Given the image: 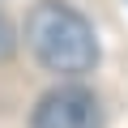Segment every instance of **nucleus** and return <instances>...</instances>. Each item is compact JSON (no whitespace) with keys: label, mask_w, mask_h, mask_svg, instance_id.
Instances as JSON below:
<instances>
[{"label":"nucleus","mask_w":128,"mask_h":128,"mask_svg":"<svg viewBox=\"0 0 128 128\" xmlns=\"http://www.w3.org/2000/svg\"><path fill=\"white\" fill-rule=\"evenodd\" d=\"M26 47L47 73L60 77H86L98 64V38L94 26L64 0H43L26 17Z\"/></svg>","instance_id":"nucleus-1"},{"label":"nucleus","mask_w":128,"mask_h":128,"mask_svg":"<svg viewBox=\"0 0 128 128\" xmlns=\"http://www.w3.org/2000/svg\"><path fill=\"white\" fill-rule=\"evenodd\" d=\"M30 128H102V107L86 86H56L34 102Z\"/></svg>","instance_id":"nucleus-2"},{"label":"nucleus","mask_w":128,"mask_h":128,"mask_svg":"<svg viewBox=\"0 0 128 128\" xmlns=\"http://www.w3.org/2000/svg\"><path fill=\"white\" fill-rule=\"evenodd\" d=\"M13 51H17V34H13L9 17L0 13V64H4V60H13Z\"/></svg>","instance_id":"nucleus-3"}]
</instances>
